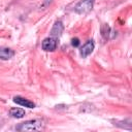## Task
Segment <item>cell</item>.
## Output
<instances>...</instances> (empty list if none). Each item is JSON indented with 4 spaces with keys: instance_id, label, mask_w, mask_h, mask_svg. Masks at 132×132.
Here are the masks:
<instances>
[{
    "instance_id": "cell-10",
    "label": "cell",
    "mask_w": 132,
    "mask_h": 132,
    "mask_svg": "<svg viewBox=\"0 0 132 132\" xmlns=\"http://www.w3.org/2000/svg\"><path fill=\"white\" fill-rule=\"evenodd\" d=\"M71 44H72V46H74V47H77L79 44H80V41H79V39L78 38H72L71 39Z\"/></svg>"
},
{
    "instance_id": "cell-9",
    "label": "cell",
    "mask_w": 132,
    "mask_h": 132,
    "mask_svg": "<svg viewBox=\"0 0 132 132\" xmlns=\"http://www.w3.org/2000/svg\"><path fill=\"white\" fill-rule=\"evenodd\" d=\"M109 32H110V28L108 25L104 24L102 27H101V34H102V37L104 39H108L109 38Z\"/></svg>"
},
{
    "instance_id": "cell-2",
    "label": "cell",
    "mask_w": 132,
    "mask_h": 132,
    "mask_svg": "<svg viewBox=\"0 0 132 132\" xmlns=\"http://www.w3.org/2000/svg\"><path fill=\"white\" fill-rule=\"evenodd\" d=\"M94 1L95 0H80L74 7L75 12L82 14V13H87V12L91 11L93 9Z\"/></svg>"
},
{
    "instance_id": "cell-5",
    "label": "cell",
    "mask_w": 132,
    "mask_h": 132,
    "mask_svg": "<svg viewBox=\"0 0 132 132\" xmlns=\"http://www.w3.org/2000/svg\"><path fill=\"white\" fill-rule=\"evenodd\" d=\"M12 100H13L14 103H16V104H19L21 106H24V107H28V108H34L35 107V103L34 102H32V101H30L28 99H25V98H23L21 96H15V97H13Z\"/></svg>"
},
{
    "instance_id": "cell-6",
    "label": "cell",
    "mask_w": 132,
    "mask_h": 132,
    "mask_svg": "<svg viewBox=\"0 0 132 132\" xmlns=\"http://www.w3.org/2000/svg\"><path fill=\"white\" fill-rule=\"evenodd\" d=\"M63 30H64L63 23H62L61 21H57V22L54 24V26H53V28H52V30H51V35H52V37H59V36L62 34Z\"/></svg>"
},
{
    "instance_id": "cell-4",
    "label": "cell",
    "mask_w": 132,
    "mask_h": 132,
    "mask_svg": "<svg viewBox=\"0 0 132 132\" xmlns=\"http://www.w3.org/2000/svg\"><path fill=\"white\" fill-rule=\"evenodd\" d=\"M94 47H95L94 41H93V40H88V41L80 47V51H79L80 56H81L82 58H87V57L93 52Z\"/></svg>"
},
{
    "instance_id": "cell-1",
    "label": "cell",
    "mask_w": 132,
    "mask_h": 132,
    "mask_svg": "<svg viewBox=\"0 0 132 132\" xmlns=\"http://www.w3.org/2000/svg\"><path fill=\"white\" fill-rule=\"evenodd\" d=\"M44 122L41 120H30L19 124L15 127L18 131H41L44 129Z\"/></svg>"
},
{
    "instance_id": "cell-8",
    "label": "cell",
    "mask_w": 132,
    "mask_h": 132,
    "mask_svg": "<svg viewBox=\"0 0 132 132\" xmlns=\"http://www.w3.org/2000/svg\"><path fill=\"white\" fill-rule=\"evenodd\" d=\"M9 116L12 118H16V119H21L25 116V110L23 108H19V107H12L9 110Z\"/></svg>"
},
{
    "instance_id": "cell-3",
    "label": "cell",
    "mask_w": 132,
    "mask_h": 132,
    "mask_svg": "<svg viewBox=\"0 0 132 132\" xmlns=\"http://www.w3.org/2000/svg\"><path fill=\"white\" fill-rule=\"evenodd\" d=\"M57 45H58V41H57L56 38H54V37H47V38H45L42 41L41 47L45 52H54L57 48Z\"/></svg>"
},
{
    "instance_id": "cell-11",
    "label": "cell",
    "mask_w": 132,
    "mask_h": 132,
    "mask_svg": "<svg viewBox=\"0 0 132 132\" xmlns=\"http://www.w3.org/2000/svg\"><path fill=\"white\" fill-rule=\"evenodd\" d=\"M51 1H52V0H44V1H43V3H42V4H41L39 7H40L41 9H44V8H46V7L48 6V4L51 3Z\"/></svg>"
},
{
    "instance_id": "cell-7",
    "label": "cell",
    "mask_w": 132,
    "mask_h": 132,
    "mask_svg": "<svg viewBox=\"0 0 132 132\" xmlns=\"http://www.w3.org/2000/svg\"><path fill=\"white\" fill-rule=\"evenodd\" d=\"M14 56L13 50L9 47H0V59L1 60H9Z\"/></svg>"
}]
</instances>
